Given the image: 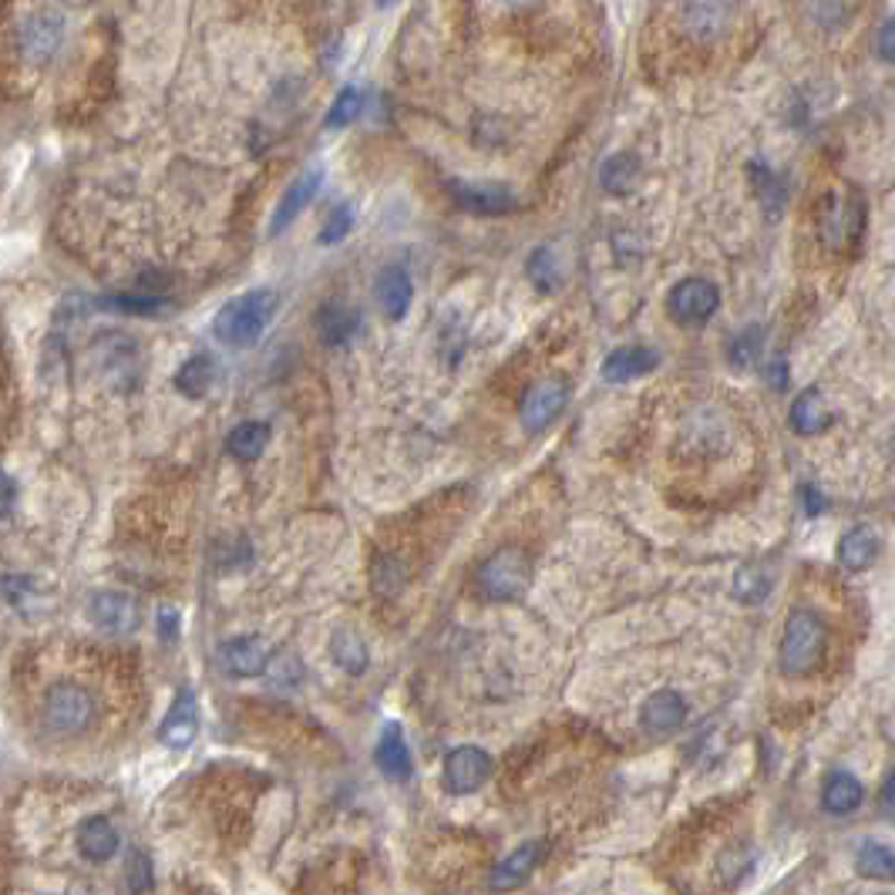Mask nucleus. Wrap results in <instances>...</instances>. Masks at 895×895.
<instances>
[{"mask_svg":"<svg viewBox=\"0 0 895 895\" xmlns=\"http://www.w3.org/2000/svg\"><path fill=\"white\" fill-rule=\"evenodd\" d=\"M280 307V296L273 290H250L243 296H233L229 304L219 307L213 320V334L226 347H253L273 320Z\"/></svg>","mask_w":895,"mask_h":895,"instance_id":"f257e3e1","label":"nucleus"},{"mask_svg":"<svg viewBox=\"0 0 895 895\" xmlns=\"http://www.w3.org/2000/svg\"><path fill=\"white\" fill-rule=\"evenodd\" d=\"M475 586L488 603H515L533 586V559L519 546L495 549L478 566Z\"/></svg>","mask_w":895,"mask_h":895,"instance_id":"f03ea898","label":"nucleus"},{"mask_svg":"<svg viewBox=\"0 0 895 895\" xmlns=\"http://www.w3.org/2000/svg\"><path fill=\"white\" fill-rule=\"evenodd\" d=\"M824 623L811 610H794L781 637V670L788 677H808L824 656Z\"/></svg>","mask_w":895,"mask_h":895,"instance_id":"7ed1b4c3","label":"nucleus"},{"mask_svg":"<svg viewBox=\"0 0 895 895\" xmlns=\"http://www.w3.org/2000/svg\"><path fill=\"white\" fill-rule=\"evenodd\" d=\"M91 363L115 391H128L131 384L139 381V344L131 341L128 334L112 330V334L94 337Z\"/></svg>","mask_w":895,"mask_h":895,"instance_id":"20e7f679","label":"nucleus"},{"mask_svg":"<svg viewBox=\"0 0 895 895\" xmlns=\"http://www.w3.org/2000/svg\"><path fill=\"white\" fill-rule=\"evenodd\" d=\"M94 720V698L78 683H54L44 698V724L57 734H81Z\"/></svg>","mask_w":895,"mask_h":895,"instance_id":"39448f33","label":"nucleus"},{"mask_svg":"<svg viewBox=\"0 0 895 895\" xmlns=\"http://www.w3.org/2000/svg\"><path fill=\"white\" fill-rule=\"evenodd\" d=\"M720 307V293L711 280L704 277H687L680 280L670 296H667V310L677 323H690V327H698V323H707Z\"/></svg>","mask_w":895,"mask_h":895,"instance_id":"423d86ee","label":"nucleus"},{"mask_svg":"<svg viewBox=\"0 0 895 895\" xmlns=\"http://www.w3.org/2000/svg\"><path fill=\"white\" fill-rule=\"evenodd\" d=\"M570 405V384L559 381V378H549V381H539L536 387H528V394L522 397V408H519V418H522V427L525 431H546L549 424L559 421V414L566 411Z\"/></svg>","mask_w":895,"mask_h":895,"instance_id":"0eeeda50","label":"nucleus"},{"mask_svg":"<svg viewBox=\"0 0 895 895\" xmlns=\"http://www.w3.org/2000/svg\"><path fill=\"white\" fill-rule=\"evenodd\" d=\"M458 209L475 216H506L515 209V192L502 182H448Z\"/></svg>","mask_w":895,"mask_h":895,"instance_id":"6e6552de","label":"nucleus"},{"mask_svg":"<svg viewBox=\"0 0 895 895\" xmlns=\"http://www.w3.org/2000/svg\"><path fill=\"white\" fill-rule=\"evenodd\" d=\"M491 775V757L488 751L475 747V744H461L455 751H448L445 757V788L451 794H472L478 791Z\"/></svg>","mask_w":895,"mask_h":895,"instance_id":"1a4fd4ad","label":"nucleus"},{"mask_svg":"<svg viewBox=\"0 0 895 895\" xmlns=\"http://www.w3.org/2000/svg\"><path fill=\"white\" fill-rule=\"evenodd\" d=\"M88 616L108 637H128L139 629V603L125 592H94L88 603Z\"/></svg>","mask_w":895,"mask_h":895,"instance_id":"9d476101","label":"nucleus"},{"mask_svg":"<svg viewBox=\"0 0 895 895\" xmlns=\"http://www.w3.org/2000/svg\"><path fill=\"white\" fill-rule=\"evenodd\" d=\"M199 734V701L192 690H179L158 727V741L169 751H186Z\"/></svg>","mask_w":895,"mask_h":895,"instance_id":"9b49d317","label":"nucleus"},{"mask_svg":"<svg viewBox=\"0 0 895 895\" xmlns=\"http://www.w3.org/2000/svg\"><path fill=\"white\" fill-rule=\"evenodd\" d=\"M64 41V21L57 14H35L21 27V51L30 64H44Z\"/></svg>","mask_w":895,"mask_h":895,"instance_id":"f8f14e48","label":"nucleus"},{"mask_svg":"<svg viewBox=\"0 0 895 895\" xmlns=\"http://www.w3.org/2000/svg\"><path fill=\"white\" fill-rule=\"evenodd\" d=\"M219 663L229 677H259L267 674L270 650L259 637H233L219 647Z\"/></svg>","mask_w":895,"mask_h":895,"instance_id":"ddd939ff","label":"nucleus"},{"mask_svg":"<svg viewBox=\"0 0 895 895\" xmlns=\"http://www.w3.org/2000/svg\"><path fill=\"white\" fill-rule=\"evenodd\" d=\"M660 368V354L653 347H616L606 360H603V381L610 384H626V381H637V378H647L650 371Z\"/></svg>","mask_w":895,"mask_h":895,"instance_id":"4468645a","label":"nucleus"},{"mask_svg":"<svg viewBox=\"0 0 895 895\" xmlns=\"http://www.w3.org/2000/svg\"><path fill=\"white\" fill-rule=\"evenodd\" d=\"M687 720V701L677 690H656L640 707V724L653 734H670Z\"/></svg>","mask_w":895,"mask_h":895,"instance_id":"2eb2a0df","label":"nucleus"},{"mask_svg":"<svg viewBox=\"0 0 895 895\" xmlns=\"http://www.w3.org/2000/svg\"><path fill=\"white\" fill-rule=\"evenodd\" d=\"M374 760L384 778L391 781H408L414 765H411V747L405 741V731L401 724H387L381 731V741H378V751H374Z\"/></svg>","mask_w":895,"mask_h":895,"instance_id":"dca6fc26","label":"nucleus"},{"mask_svg":"<svg viewBox=\"0 0 895 895\" xmlns=\"http://www.w3.org/2000/svg\"><path fill=\"white\" fill-rule=\"evenodd\" d=\"M118 828L105 818V815H94V818H85L81 828H78V852L81 858L94 861V866H102V861L115 858L118 855Z\"/></svg>","mask_w":895,"mask_h":895,"instance_id":"f3484780","label":"nucleus"},{"mask_svg":"<svg viewBox=\"0 0 895 895\" xmlns=\"http://www.w3.org/2000/svg\"><path fill=\"white\" fill-rule=\"evenodd\" d=\"M378 307L387 320H405L408 310H411V301H414V286H411V277L401 270V267H387L381 277H378Z\"/></svg>","mask_w":895,"mask_h":895,"instance_id":"a211bd4d","label":"nucleus"},{"mask_svg":"<svg viewBox=\"0 0 895 895\" xmlns=\"http://www.w3.org/2000/svg\"><path fill=\"white\" fill-rule=\"evenodd\" d=\"M539 855H542L539 842H528V845L515 848L506 861H499V866H495V872L488 879V888L491 892H512V888H519L528 875L536 872Z\"/></svg>","mask_w":895,"mask_h":895,"instance_id":"6ab92c4d","label":"nucleus"},{"mask_svg":"<svg viewBox=\"0 0 895 895\" xmlns=\"http://www.w3.org/2000/svg\"><path fill=\"white\" fill-rule=\"evenodd\" d=\"M317 334L327 347H347L360 334V314L347 304H327L317 314Z\"/></svg>","mask_w":895,"mask_h":895,"instance_id":"aec40b11","label":"nucleus"},{"mask_svg":"<svg viewBox=\"0 0 895 895\" xmlns=\"http://www.w3.org/2000/svg\"><path fill=\"white\" fill-rule=\"evenodd\" d=\"M317 189H320V172H307V176H301V179H296V182L283 192L280 206H277V213H273V219H270V233H273V236L283 233V229H290V226L296 222V216H301V213L314 203Z\"/></svg>","mask_w":895,"mask_h":895,"instance_id":"412c9836","label":"nucleus"},{"mask_svg":"<svg viewBox=\"0 0 895 895\" xmlns=\"http://www.w3.org/2000/svg\"><path fill=\"white\" fill-rule=\"evenodd\" d=\"M879 555V533L872 525H852L839 542V562L852 573L869 570Z\"/></svg>","mask_w":895,"mask_h":895,"instance_id":"4be33fe9","label":"nucleus"},{"mask_svg":"<svg viewBox=\"0 0 895 895\" xmlns=\"http://www.w3.org/2000/svg\"><path fill=\"white\" fill-rule=\"evenodd\" d=\"M861 802H866V788L848 771H832L821 788V805L828 815H852Z\"/></svg>","mask_w":895,"mask_h":895,"instance_id":"5701e85b","label":"nucleus"},{"mask_svg":"<svg viewBox=\"0 0 895 895\" xmlns=\"http://www.w3.org/2000/svg\"><path fill=\"white\" fill-rule=\"evenodd\" d=\"M791 427L798 431V435H818L828 424H832V411L824 405V394L818 387H805L798 397L791 401Z\"/></svg>","mask_w":895,"mask_h":895,"instance_id":"b1692460","label":"nucleus"},{"mask_svg":"<svg viewBox=\"0 0 895 895\" xmlns=\"http://www.w3.org/2000/svg\"><path fill=\"white\" fill-rule=\"evenodd\" d=\"M330 656H334L337 667L347 670L350 677H360L363 670H368V663H371L368 643H363V637L357 634V629H350V626L334 629V637H330Z\"/></svg>","mask_w":895,"mask_h":895,"instance_id":"393cba45","label":"nucleus"},{"mask_svg":"<svg viewBox=\"0 0 895 895\" xmlns=\"http://www.w3.org/2000/svg\"><path fill=\"white\" fill-rule=\"evenodd\" d=\"M738 14L734 4H690L683 8V27L693 38L714 41L720 30H727V21Z\"/></svg>","mask_w":895,"mask_h":895,"instance_id":"a878e982","label":"nucleus"},{"mask_svg":"<svg viewBox=\"0 0 895 895\" xmlns=\"http://www.w3.org/2000/svg\"><path fill=\"white\" fill-rule=\"evenodd\" d=\"M267 445H270V424L267 421H240L226 438L229 455L240 458V461L259 458L263 451H267Z\"/></svg>","mask_w":895,"mask_h":895,"instance_id":"bb28decb","label":"nucleus"},{"mask_svg":"<svg viewBox=\"0 0 895 895\" xmlns=\"http://www.w3.org/2000/svg\"><path fill=\"white\" fill-rule=\"evenodd\" d=\"M640 176H643V165H640V158H637L634 152H616V155H610V158L603 162V169H600V182H603V189L613 192V195L629 192V189H634V186L640 182Z\"/></svg>","mask_w":895,"mask_h":895,"instance_id":"cd10ccee","label":"nucleus"},{"mask_svg":"<svg viewBox=\"0 0 895 895\" xmlns=\"http://www.w3.org/2000/svg\"><path fill=\"white\" fill-rule=\"evenodd\" d=\"M213 378H216V363L209 354H195L189 357L179 374H176V391L192 397V401H199V397H206V391L213 387Z\"/></svg>","mask_w":895,"mask_h":895,"instance_id":"c85d7f7f","label":"nucleus"},{"mask_svg":"<svg viewBox=\"0 0 895 895\" xmlns=\"http://www.w3.org/2000/svg\"><path fill=\"white\" fill-rule=\"evenodd\" d=\"M855 869L872 882H892L895 875V855L882 842H861L855 852Z\"/></svg>","mask_w":895,"mask_h":895,"instance_id":"c756f323","label":"nucleus"},{"mask_svg":"<svg viewBox=\"0 0 895 895\" xmlns=\"http://www.w3.org/2000/svg\"><path fill=\"white\" fill-rule=\"evenodd\" d=\"M0 600H8L21 613H38L48 600V592L30 576H4L0 579Z\"/></svg>","mask_w":895,"mask_h":895,"instance_id":"7c9ffc66","label":"nucleus"},{"mask_svg":"<svg viewBox=\"0 0 895 895\" xmlns=\"http://www.w3.org/2000/svg\"><path fill=\"white\" fill-rule=\"evenodd\" d=\"M102 310H118V314H136V317H155L169 307V301L158 293H115V296H105V301H98Z\"/></svg>","mask_w":895,"mask_h":895,"instance_id":"2f4dec72","label":"nucleus"},{"mask_svg":"<svg viewBox=\"0 0 895 895\" xmlns=\"http://www.w3.org/2000/svg\"><path fill=\"white\" fill-rule=\"evenodd\" d=\"M771 583H775V576L765 566H744L734 576V600L744 603V606L765 603L768 592H771Z\"/></svg>","mask_w":895,"mask_h":895,"instance_id":"473e14b6","label":"nucleus"},{"mask_svg":"<svg viewBox=\"0 0 895 895\" xmlns=\"http://www.w3.org/2000/svg\"><path fill=\"white\" fill-rule=\"evenodd\" d=\"M525 277L533 280V286L539 293H552L559 290L562 283V273H559V263H555V250L549 246H539L533 256H528V267H525Z\"/></svg>","mask_w":895,"mask_h":895,"instance_id":"72a5a7b5","label":"nucleus"},{"mask_svg":"<svg viewBox=\"0 0 895 895\" xmlns=\"http://www.w3.org/2000/svg\"><path fill=\"white\" fill-rule=\"evenodd\" d=\"M371 586L378 596H394L405 586V566L394 555H378L371 566Z\"/></svg>","mask_w":895,"mask_h":895,"instance_id":"f704fd0d","label":"nucleus"},{"mask_svg":"<svg viewBox=\"0 0 895 895\" xmlns=\"http://www.w3.org/2000/svg\"><path fill=\"white\" fill-rule=\"evenodd\" d=\"M360 112H363V94L357 88H344L334 98V108L327 112L323 125L327 128H347V125H354L360 118Z\"/></svg>","mask_w":895,"mask_h":895,"instance_id":"c9c22d12","label":"nucleus"},{"mask_svg":"<svg viewBox=\"0 0 895 895\" xmlns=\"http://www.w3.org/2000/svg\"><path fill=\"white\" fill-rule=\"evenodd\" d=\"M828 213L821 216V229H824V236H828V243H845L848 236H852V229H848V216H855V213H848V206H845V199H828Z\"/></svg>","mask_w":895,"mask_h":895,"instance_id":"e433bc0d","label":"nucleus"},{"mask_svg":"<svg viewBox=\"0 0 895 895\" xmlns=\"http://www.w3.org/2000/svg\"><path fill=\"white\" fill-rule=\"evenodd\" d=\"M751 172L757 176L760 203H765V209L771 213V219H778V216H781V209H784V189L778 186V179H775V172L768 169V165L754 162V165H751Z\"/></svg>","mask_w":895,"mask_h":895,"instance_id":"4c0bfd02","label":"nucleus"},{"mask_svg":"<svg viewBox=\"0 0 895 895\" xmlns=\"http://www.w3.org/2000/svg\"><path fill=\"white\" fill-rule=\"evenodd\" d=\"M354 229V209L347 206V203H341V206H334L330 209V216L323 219V226H320V243L323 246H334V243H341L347 233Z\"/></svg>","mask_w":895,"mask_h":895,"instance_id":"58836bf2","label":"nucleus"},{"mask_svg":"<svg viewBox=\"0 0 895 895\" xmlns=\"http://www.w3.org/2000/svg\"><path fill=\"white\" fill-rule=\"evenodd\" d=\"M125 879H128V888H131V892H139V895L152 892V885H155L152 858H149L145 852H131V855H128V866H125Z\"/></svg>","mask_w":895,"mask_h":895,"instance_id":"ea45409f","label":"nucleus"},{"mask_svg":"<svg viewBox=\"0 0 895 895\" xmlns=\"http://www.w3.org/2000/svg\"><path fill=\"white\" fill-rule=\"evenodd\" d=\"M760 344H765L760 327H747L744 334H738L734 344H731V363H734V368H751L754 357L760 354Z\"/></svg>","mask_w":895,"mask_h":895,"instance_id":"a19ab883","label":"nucleus"},{"mask_svg":"<svg viewBox=\"0 0 895 895\" xmlns=\"http://www.w3.org/2000/svg\"><path fill=\"white\" fill-rule=\"evenodd\" d=\"M267 674H270V683L273 687H296L301 683V663L293 656H280L277 663H267Z\"/></svg>","mask_w":895,"mask_h":895,"instance_id":"79ce46f5","label":"nucleus"},{"mask_svg":"<svg viewBox=\"0 0 895 895\" xmlns=\"http://www.w3.org/2000/svg\"><path fill=\"white\" fill-rule=\"evenodd\" d=\"M805 11L815 14V21H824L821 27H839V24H845L855 14V8H845V4H811Z\"/></svg>","mask_w":895,"mask_h":895,"instance_id":"37998d69","label":"nucleus"},{"mask_svg":"<svg viewBox=\"0 0 895 895\" xmlns=\"http://www.w3.org/2000/svg\"><path fill=\"white\" fill-rule=\"evenodd\" d=\"M17 502V485L8 472H0V519H8Z\"/></svg>","mask_w":895,"mask_h":895,"instance_id":"c03bdc74","label":"nucleus"},{"mask_svg":"<svg viewBox=\"0 0 895 895\" xmlns=\"http://www.w3.org/2000/svg\"><path fill=\"white\" fill-rule=\"evenodd\" d=\"M158 637L162 640H176L179 637V613L172 606L158 610Z\"/></svg>","mask_w":895,"mask_h":895,"instance_id":"a18cd8bd","label":"nucleus"},{"mask_svg":"<svg viewBox=\"0 0 895 895\" xmlns=\"http://www.w3.org/2000/svg\"><path fill=\"white\" fill-rule=\"evenodd\" d=\"M802 499H805V512H808V515H821V512H824V495H821L815 485H805V488H802Z\"/></svg>","mask_w":895,"mask_h":895,"instance_id":"49530a36","label":"nucleus"},{"mask_svg":"<svg viewBox=\"0 0 895 895\" xmlns=\"http://www.w3.org/2000/svg\"><path fill=\"white\" fill-rule=\"evenodd\" d=\"M879 57L892 61V21H882L879 27Z\"/></svg>","mask_w":895,"mask_h":895,"instance_id":"de8ad7c7","label":"nucleus"},{"mask_svg":"<svg viewBox=\"0 0 895 895\" xmlns=\"http://www.w3.org/2000/svg\"><path fill=\"white\" fill-rule=\"evenodd\" d=\"M784 371H788V363H784L781 357H778V360H771V368H768V374H765V378L771 381V387H775V391H784Z\"/></svg>","mask_w":895,"mask_h":895,"instance_id":"09e8293b","label":"nucleus"},{"mask_svg":"<svg viewBox=\"0 0 895 895\" xmlns=\"http://www.w3.org/2000/svg\"><path fill=\"white\" fill-rule=\"evenodd\" d=\"M892 784H895V778L888 775V778L882 781V811H885V815H892Z\"/></svg>","mask_w":895,"mask_h":895,"instance_id":"8fccbe9b","label":"nucleus"}]
</instances>
